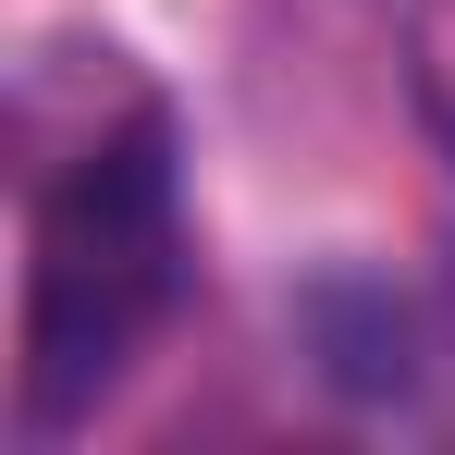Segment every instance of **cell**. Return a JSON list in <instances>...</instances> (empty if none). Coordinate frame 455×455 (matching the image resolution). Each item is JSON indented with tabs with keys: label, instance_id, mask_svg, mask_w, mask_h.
Masks as SVG:
<instances>
[{
	"label": "cell",
	"instance_id": "cell-1",
	"mask_svg": "<svg viewBox=\"0 0 455 455\" xmlns=\"http://www.w3.org/2000/svg\"><path fill=\"white\" fill-rule=\"evenodd\" d=\"M185 296V172L172 124L124 111L86 136L75 172L37 197V271H25V431L86 419L124 357L148 345Z\"/></svg>",
	"mask_w": 455,
	"mask_h": 455
},
{
	"label": "cell",
	"instance_id": "cell-2",
	"mask_svg": "<svg viewBox=\"0 0 455 455\" xmlns=\"http://www.w3.org/2000/svg\"><path fill=\"white\" fill-rule=\"evenodd\" d=\"M443 124H455V75H443Z\"/></svg>",
	"mask_w": 455,
	"mask_h": 455
}]
</instances>
